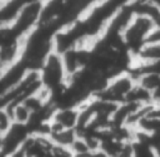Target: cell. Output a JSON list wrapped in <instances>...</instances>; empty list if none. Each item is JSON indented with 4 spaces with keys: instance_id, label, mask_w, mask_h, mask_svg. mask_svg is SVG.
Masks as SVG:
<instances>
[{
    "instance_id": "obj_1",
    "label": "cell",
    "mask_w": 160,
    "mask_h": 157,
    "mask_svg": "<svg viewBox=\"0 0 160 157\" xmlns=\"http://www.w3.org/2000/svg\"><path fill=\"white\" fill-rule=\"evenodd\" d=\"M39 75L42 88L49 90L52 98L60 94L69 83V75L66 73L61 53L55 49L51 50L40 67Z\"/></svg>"
},
{
    "instance_id": "obj_2",
    "label": "cell",
    "mask_w": 160,
    "mask_h": 157,
    "mask_svg": "<svg viewBox=\"0 0 160 157\" xmlns=\"http://www.w3.org/2000/svg\"><path fill=\"white\" fill-rule=\"evenodd\" d=\"M156 28L158 25L151 18L142 14H134L122 31V41L128 50L134 55L150 39Z\"/></svg>"
},
{
    "instance_id": "obj_3",
    "label": "cell",
    "mask_w": 160,
    "mask_h": 157,
    "mask_svg": "<svg viewBox=\"0 0 160 157\" xmlns=\"http://www.w3.org/2000/svg\"><path fill=\"white\" fill-rule=\"evenodd\" d=\"M136 84L138 80L132 75V73L130 70H124L111 75L108 79L106 85L95 95L115 103H121L126 100L128 95Z\"/></svg>"
},
{
    "instance_id": "obj_4",
    "label": "cell",
    "mask_w": 160,
    "mask_h": 157,
    "mask_svg": "<svg viewBox=\"0 0 160 157\" xmlns=\"http://www.w3.org/2000/svg\"><path fill=\"white\" fill-rule=\"evenodd\" d=\"M31 136V131L28 124L14 123L1 137L2 152L9 154L21 147H24L25 142Z\"/></svg>"
},
{
    "instance_id": "obj_5",
    "label": "cell",
    "mask_w": 160,
    "mask_h": 157,
    "mask_svg": "<svg viewBox=\"0 0 160 157\" xmlns=\"http://www.w3.org/2000/svg\"><path fill=\"white\" fill-rule=\"evenodd\" d=\"M12 116L14 123H20V124H29L31 118H32V112L31 109L22 102V100H18L14 102L11 104L6 106Z\"/></svg>"
},
{
    "instance_id": "obj_6",
    "label": "cell",
    "mask_w": 160,
    "mask_h": 157,
    "mask_svg": "<svg viewBox=\"0 0 160 157\" xmlns=\"http://www.w3.org/2000/svg\"><path fill=\"white\" fill-rule=\"evenodd\" d=\"M2 152V144H1V138H0V153Z\"/></svg>"
},
{
    "instance_id": "obj_7",
    "label": "cell",
    "mask_w": 160,
    "mask_h": 157,
    "mask_svg": "<svg viewBox=\"0 0 160 157\" xmlns=\"http://www.w3.org/2000/svg\"><path fill=\"white\" fill-rule=\"evenodd\" d=\"M2 137V132H1V129H0V138Z\"/></svg>"
}]
</instances>
